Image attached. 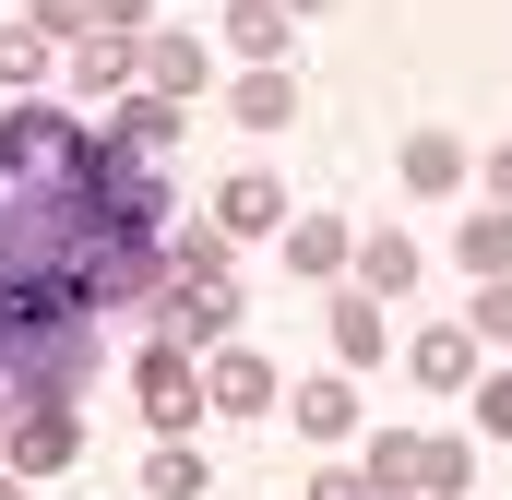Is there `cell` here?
I'll use <instances>...</instances> for the list:
<instances>
[{
	"instance_id": "obj_1",
	"label": "cell",
	"mask_w": 512,
	"mask_h": 500,
	"mask_svg": "<svg viewBox=\"0 0 512 500\" xmlns=\"http://www.w3.org/2000/svg\"><path fill=\"white\" fill-rule=\"evenodd\" d=\"M0 381L24 405H72L96 381V322L72 298H0Z\"/></svg>"
},
{
	"instance_id": "obj_2",
	"label": "cell",
	"mask_w": 512,
	"mask_h": 500,
	"mask_svg": "<svg viewBox=\"0 0 512 500\" xmlns=\"http://www.w3.org/2000/svg\"><path fill=\"white\" fill-rule=\"evenodd\" d=\"M72 167H84V131H72V108H48V96L0 108V191H24V179H72Z\"/></svg>"
},
{
	"instance_id": "obj_3",
	"label": "cell",
	"mask_w": 512,
	"mask_h": 500,
	"mask_svg": "<svg viewBox=\"0 0 512 500\" xmlns=\"http://www.w3.org/2000/svg\"><path fill=\"white\" fill-rule=\"evenodd\" d=\"M143 417H155V441H179V429H191V417H203V405H215V393H203V370H191V346H143Z\"/></svg>"
},
{
	"instance_id": "obj_4",
	"label": "cell",
	"mask_w": 512,
	"mask_h": 500,
	"mask_svg": "<svg viewBox=\"0 0 512 500\" xmlns=\"http://www.w3.org/2000/svg\"><path fill=\"white\" fill-rule=\"evenodd\" d=\"M72 453H84L72 405H24V417H12V441H0V465H12V477H60Z\"/></svg>"
},
{
	"instance_id": "obj_5",
	"label": "cell",
	"mask_w": 512,
	"mask_h": 500,
	"mask_svg": "<svg viewBox=\"0 0 512 500\" xmlns=\"http://www.w3.org/2000/svg\"><path fill=\"white\" fill-rule=\"evenodd\" d=\"M286 417H298V441H322V453H334V441L358 429V381H346V370L298 381V405H286Z\"/></svg>"
},
{
	"instance_id": "obj_6",
	"label": "cell",
	"mask_w": 512,
	"mask_h": 500,
	"mask_svg": "<svg viewBox=\"0 0 512 500\" xmlns=\"http://www.w3.org/2000/svg\"><path fill=\"white\" fill-rule=\"evenodd\" d=\"M215 227H227V239H274V227H286V191H274L262 167H239V179L215 191Z\"/></svg>"
},
{
	"instance_id": "obj_7",
	"label": "cell",
	"mask_w": 512,
	"mask_h": 500,
	"mask_svg": "<svg viewBox=\"0 0 512 500\" xmlns=\"http://www.w3.org/2000/svg\"><path fill=\"white\" fill-rule=\"evenodd\" d=\"M429 465H441V441H429V429H382V441H370V465H358V477H370V489H429Z\"/></svg>"
},
{
	"instance_id": "obj_8",
	"label": "cell",
	"mask_w": 512,
	"mask_h": 500,
	"mask_svg": "<svg viewBox=\"0 0 512 500\" xmlns=\"http://www.w3.org/2000/svg\"><path fill=\"white\" fill-rule=\"evenodd\" d=\"M60 72H72L84 96H131V84H143V48H131V36H84Z\"/></svg>"
},
{
	"instance_id": "obj_9",
	"label": "cell",
	"mask_w": 512,
	"mask_h": 500,
	"mask_svg": "<svg viewBox=\"0 0 512 500\" xmlns=\"http://www.w3.org/2000/svg\"><path fill=\"white\" fill-rule=\"evenodd\" d=\"M203 393H215V405H227V417H262V405H274V393H286V381L262 370L251 346H227V358H215V370H203Z\"/></svg>"
},
{
	"instance_id": "obj_10",
	"label": "cell",
	"mask_w": 512,
	"mask_h": 500,
	"mask_svg": "<svg viewBox=\"0 0 512 500\" xmlns=\"http://www.w3.org/2000/svg\"><path fill=\"white\" fill-rule=\"evenodd\" d=\"M203 72H215V60H203L191 36H143V84H155V96H179V108H191V96H203Z\"/></svg>"
},
{
	"instance_id": "obj_11",
	"label": "cell",
	"mask_w": 512,
	"mask_h": 500,
	"mask_svg": "<svg viewBox=\"0 0 512 500\" xmlns=\"http://www.w3.org/2000/svg\"><path fill=\"white\" fill-rule=\"evenodd\" d=\"M358 286H370V298H405V286H417V239L370 227V239H358Z\"/></svg>"
},
{
	"instance_id": "obj_12",
	"label": "cell",
	"mask_w": 512,
	"mask_h": 500,
	"mask_svg": "<svg viewBox=\"0 0 512 500\" xmlns=\"http://www.w3.org/2000/svg\"><path fill=\"white\" fill-rule=\"evenodd\" d=\"M227 48L274 72V60H286V0H239V12H227Z\"/></svg>"
},
{
	"instance_id": "obj_13",
	"label": "cell",
	"mask_w": 512,
	"mask_h": 500,
	"mask_svg": "<svg viewBox=\"0 0 512 500\" xmlns=\"http://www.w3.org/2000/svg\"><path fill=\"white\" fill-rule=\"evenodd\" d=\"M417 381H441V393H465V381H477V334H465V322H441V334H417Z\"/></svg>"
},
{
	"instance_id": "obj_14",
	"label": "cell",
	"mask_w": 512,
	"mask_h": 500,
	"mask_svg": "<svg viewBox=\"0 0 512 500\" xmlns=\"http://www.w3.org/2000/svg\"><path fill=\"white\" fill-rule=\"evenodd\" d=\"M334 358H346V370H370V358H382V298H370V286H358V298H334Z\"/></svg>"
},
{
	"instance_id": "obj_15",
	"label": "cell",
	"mask_w": 512,
	"mask_h": 500,
	"mask_svg": "<svg viewBox=\"0 0 512 500\" xmlns=\"http://www.w3.org/2000/svg\"><path fill=\"white\" fill-rule=\"evenodd\" d=\"M453 250H465L477 286H501V274H512V215H465V239H453Z\"/></svg>"
},
{
	"instance_id": "obj_16",
	"label": "cell",
	"mask_w": 512,
	"mask_h": 500,
	"mask_svg": "<svg viewBox=\"0 0 512 500\" xmlns=\"http://www.w3.org/2000/svg\"><path fill=\"white\" fill-rule=\"evenodd\" d=\"M108 131H120V143H143V155H167V143H179V96H131Z\"/></svg>"
},
{
	"instance_id": "obj_17",
	"label": "cell",
	"mask_w": 512,
	"mask_h": 500,
	"mask_svg": "<svg viewBox=\"0 0 512 500\" xmlns=\"http://www.w3.org/2000/svg\"><path fill=\"white\" fill-rule=\"evenodd\" d=\"M405 179H417V191H453V179H465V143H453V131H417V143H405Z\"/></svg>"
},
{
	"instance_id": "obj_18",
	"label": "cell",
	"mask_w": 512,
	"mask_h": 500,
	"mask_svg": "<svg viewBox=\"0 0 512 500\" xmlns=\"http://www.w3.org/2000/svg\"><path fill=\"white\" fill-rule=\"evenodd\" d=\"M143 489H155V500H203V453H191V441H155Z\"/></svg>"
},
{
	"instance_id": "obj_19",
	"label": "cell",
	"mask_w": 512,
	"mask_h": 500,
	"mask_svg": "<svg viewBox=\"0 0 512 500\" xmlns=\"http://www.w3.org/2000/svg\"><path fill=\"white\" fill-rule=\"evenodd\" d=\"M239 120H251V131H286V120H298V84H286V72H251V84H239Z\"/></svg>"
},
{
	"instance_id": "obj_20",
	"label": "cell",
	"mask_w": 512,
	"mask_h": 500,
	"mask_svg": "<svg viewBox=\"0 0 512 500\" xmlns=\"http://www.w3.org/2000/svg\"><path fill=\"white\" fill-rule=\"evenodd\" d=\"M286 262L298 274H334V262H358V239L346 227H286Z\"/></svg>"
},
{
	"instance_id": "obj_21",
	"label": "cell",
	"mask_w": 512,
	"mask_h": 500,
	"mask_svg": "<svg viewBox=\"0 0 512 500\" xmlns=\"http://www.w3.org/2000/svg\"><path fill=\"white\" fill-rule=\"evenodd\" d=\"M84 24H96V0H36V36H60V48H84Z\"/></svg>"
},
{
	"instance_id": "obj_22",
	"label": "cell",
	"mask_w": 512,
	"mask_h": 500,
	"mask_svg": "<svg viewBox=\"0 0 512 500\" xmlns=\"http://www.w3.org/2000/svg\"><path fill=\"white\" fill-rule=\"evenodd\" d=\"M477 346H512V274H501V286H477Z\"/></svg>"
},
{
	"instance_id": "obj_23",
	"label": "cell",
	"mask_w": 512,
	"mask_h": 500,
	"mask_svg": "<svg viewBox=\"0 0 512 500\" xmlns=\"http://www.w3.org/2000/svg\"><path fill=\"white\" fill-rule=\"evenodd\" d=\"M48 72V36H0V84H36Z\"/></svg>"
},
{
	"instance_id": "obj_24",
	"label": "cell",
	"mask_w": 512,
	"mask_h": 500,
	"mask_svg": "<svg viewBox=\"0 0 512 500\" xmlns=\"http://www.w3.org/2000/svg\"><path fill=\"white\" fill-rule=\"evenodd\" d=\"M477 429H489V441H512V370L477 381Z\"/></svg>"
},
{
	"instance_id": "obj_25",
	"label": "cell",
	"mask_w": 512,
	"mask_h": 500,
	"mask_svg": "<svg viewBox=\"0 0 512 500\" xmlns=\"http://www.w3.org/2000/svg\"><path fill=\"white\" fill-rule=\"evenodd\" d=\"M310 500H382V489H370V477H346V465H334V477H310Z\"/></svg>"
},
{
	"instance_id": "obj_26",
	"label": "cell",
	"mask_w": 512,
	"mask_h": 500,
	"mask_svg": "<svg viewBox=\"0 0 512 500\" xmlns=\"http://www.w3.org/2000/svg\"><path fill=\"white\" fill-rule=\"evenodd\" d=\"M96 24H108V36H131V24H143V0H96Z\"/></svg>"
},
{
	"instance_id": "obj_27",
	"label": "cell",
	"mask_w": 512,
	"mask_h": 500,
	"mask_svg": "<svg viewBox=\"0 0 512 500\" xmlns=\"http://www.w3.org/2000/svg\"><path fill=\"white\" fill-rule=\"evenodd\" d=\"M12 417H24V393H12V381H0V441H12Z\"/></svg>"
},
{
	"instance_id": "obj_28",
	"label": "cell",
	"mask_w": 512,
	"mask_h": 500,
	"mask_svg": "<svg viewBox=\"0 0 512 500\" xmlns=\"http://www.w3.org/2000/svg\"><path fill=\"white\" fill-rule=\"evenodd\" d=\"M489 179H501V191H512V143H501V155H489Z\"/></svg>"
},
{
	"instance_id": "obj_29",
	"label": "cell",
	"mask_w": 512,
	"mask_h": 500,
	"mask_svg": "<svg viewBox=\"0 0 512 500\" xmlns=\"http://www.w3.org/2000/svg\"><path fill=\"white\" fill-rule=\"evenodd\" d=\"M0 500H24V477H12V465H0Z\"/></svg>"
},
{
	"instance_id": "obj_30",
	"label": "cell",
	"mask_w": 512,
	"mask_h": 500,
	"mask_svg": "<svg viewBox=\"0 0 512 500\" xmlns=\"http://www.w3.org/2000/svg\"><path fill=\"white\" fill-rule=\"evenodd\" d=\"M286 12H322V0H286Z\"/></svg>"
}]
</instances>
